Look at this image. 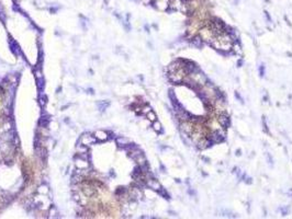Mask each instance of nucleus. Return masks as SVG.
I'll return each mask as SVG.
<instances>
[{"instance_id": "nucleus-5", "label": "nucleus", "mask_w": 292, "mask_h": 219, "mask_svg": "<svg viewBox=\"0 0 292 219\" xmlns=\"http://www.w3.org/2000/svg\"><path fill=\"white\" fill-rule=\"evenodd\" d=\"M146 184H147V186H149L151 189L155 190V191H159V190H162L160 184L156 180H147Z\"/></svg>"}, {"instance_id": "nucleus-9", "label": "nucleus", "mask_w": 292, "mask_h": 219, "mask_svg": "<svg viewBox=\"0 0 292 219\" xmlns=\"http://www.w3.org/2000/svg\"><path fill=\"white\" fill-rule=\"evenodd\" d=\"M153 127H154V129H155L156 132H160V129H162V125H160V123H159V122H157V121H154L153 122Z\"/></svg>"}, {"instance_id": "nucleus-7", "label": "nucleus", "mask_w": 292, "mask_h": 219, "mask_svg": "<svg viewBox=\"0 0 292 219\" xmlns=\"http://www.w3.org/2000/svg\"><path fill=\"white\" fill-rule=\"evenodd\" d=\"M81 141H82V143H84V145H89V143H93V141H95V138H92L90 135H85V136L82 137Z\"/></svg>"}, {"instance_id": "nucleus-3", "label": "nucleus", "mask_w": 292, "mask_h": 219, "mask_svg": "<svg viewBox=\"0 0 292 219\" xmlns=\"http://www.w3.org/2000/svg\"><path fill=\"white\" fill-rule=\"evenodd\" d=\"M218 122L220 123V125L222 126L223 128H226L229 126V123H231V119H229V117L227 116L225 113H222V114L219 115V117H218Z\"/></svg>"}, {"instance_id": "nucleus-10", "label": "nucleus", "mask_w": 292, "mask_h": 219, "mask_svg": "<svg viewBox=\"0 0 292 219\" xmlns=\"http://www.w3.org/2000/svg\"><path fill=\"white\" fill-rule=\"evenodd\" d=\"M146 115H147V117H148L149 121H152V122L156 121V115H155V113H154V112L149 111L148 113H146Z\"/></svg>"}, {"instance_id": "nucleus-6", "label": "nucleus", "mask_w": 292, "mask_h": 219, "mask_svg": "<svg viewBox=\"0 0 292 219\" xmlns=\"http://www.w3.org/2000/svg\"><path fill=\"white\" fill-rule=\"evenodd\" d=\"M95 137L97 139H99V140H106L107 137H108V135H107V133L101 132V130H98V132H96Z\"/></svg>"}, {"instance_id": "nucleus-11", "label": "nucleus", "mask_w": 292, "mask_h": 219, "mask_svg": "<svg viewBox=\"0 0 292 219\" xmlns=\"http://www.w3.org/2000/svg\"><path fill=\"white\" fill-rule=\"evenodd\" d=\"M87 165H88V163H87L85 160H79V161H77V167L80 168V169H82V168H87Z\"/></svg>"}, {"instance_id": "nucleus-2", "label": "nucleus", "mask_w": 292, "mask_h": 219, "mask_svg": "<svg viewBox=\"0 0 292 219\" xmlns=\"http://www.w3.org/2000/svg\"><path fill=\"white\" fill-rule=\"evenodd\" d=\"M180 129L184 134L190 136L195 129V124L192 123V121H184L180 123Z\"/></svg>"}, {"instance_id": "nucleus-8", "label": "nucleus", "mask_w": 292, "mask_h": 219, "mask_svg": "<svg viewBox=\"0 0 292 219\" xmlns=\"http://www.w3.org/2000/svg\"><path fill=\"white\" fill-rule=\"evenodd\" d=\"M192 43L195 44L196 46H198V47H200V46L202 45V43H203V41H202V39L200 36H195L192 39Z\"/></svg>"}, {"instance_id": "nucleus-1", "label": "nucleus", "mask_w": 292, "mask_h": 219, "mask_svg": "<svg viewBox=\"0 0 292 219\" xmlns=\"http://www.w3.org/2000/svg\"><path fill=\"white\" fill-rule=\"evenodd\" d=\"M198 32H199V36L202 39V41L208 42V43H210V44L212 43V41L215 37L214 32H213V30L210 28V26H206V25L202 26Z\"/></svg>"}, {"instance_id": "nucleus-4", "label": "nucleus", "mask_w": 292, "mask_h": 219, "mask_svg": "<svg viewBox=\"0 0 292 219\" xmlns=\"http://www.w3.org/2000/svg\"><path fill=\"white\" fill-rule=\"evenodd\" d=\"M211 145H212V141H211L210 139L208 138V137H203V138H201L197 143V147L199 148V149H201V150L207 149V148L210 147Z\"/></svg>"}]
</instances>
